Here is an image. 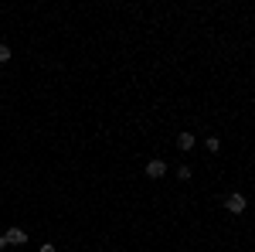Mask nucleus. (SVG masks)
Instances as JSON below:
<instances>
[{"mask_svg": "<svg viewBox=\"0 0 255 252\" xmlns=\"http://www.w3.org/2000/svg\"><path fill=\"white\" fill-rule=\"evenodd\" d=\"M225 208L232 215H242L245 208H249V201H245V194H228V201H225Z\"/></svg>", "mask_w": 255, "mask_h": 252, "instance_id": "nucleus-1", "label": "nucleus"}, {"mask_svg": "<svg viewBox=\"0 0 255 252\" xmlns=\"http://www.w3.org/2000/svg\"><path fill=\"white\" fill-rule=\"evenodd\" d=\"M167 174V164H163V160H150V164H146V177H163Z\"/></svg>", "mask_w": 255, "mask_h": 252, "instance_id": "nucleus-2", "label": "nucleus"}, {"mask_svg": "<svg viewBox=\"0 0 255 252\" xmlns=\"http://www.w3.org/2000/svg\"><path fill=\"white\" fill-rule=\"evenodd\" d=\"M24 239H27L24 229H7V235H3V242H7V246H20Z\"/></svg>", "mask_w": 255, "mask_h": 252, "instance_id": "nucleus-3", "label": "nucleus"}, {"mask_svg": "<svg viewBox=\"0 0 255 252\" xmlns=\"http://www.w3.org/2000/svg\"><path fill=\"white\" fill-rule=\"evenodd\" d=\"M194 143L197 140L191 133H177V147H180V150H194Z\"/></svg>", "mask_w": 255, "mask_h": 252, "instance_id": "nucleus-4", "label": "nucleus"}, {"mask_svg": "<svg viewBox=\"0 0 255 252\" xmlns=\"http://www.w3.org/2000/svg\"><path fill=\"white\" fill-rule=\"evenodd\" d=\"M204 147H208L211 154H218V150H221V140H218V136H208V140H204Z\"/></svg>", "mask_w": 255, "mask_h": 252, "instance_id": "nucleus-5", "label": "nucleus"}, {"mask_svg": "<svg viewBox=\"0 0 255 252\" xmlns=\"http://www.w3.org/2000/svg\"><path fill=\"white\" fill-rule=\"evenodd\" d=\"M177 177H180V181H191V164H180V167H177Z\"/></svg>", "mask_w": 255, "mask_h": 252, "instance_id": "nucleus-6", "label": "nucleus"}, {"mask_svg": "<svg viewBox=\"0 0 255 252\" xmlns=\"http://www.w3.org/2000/svg\"><path fill=\"white\" fill-rule=\"evenodd\" d=\"M3 61H10V48H7V44H0V65H3Z\"/></svg>", "mask_w": 255, "mask_h": 252, "instance_id": "nucleus-7", "label": "nucleus"}, {"mask_svg": "<svg viewBox=\"0 0 255 252\" xmlns=\"http://www.w3.org/2000/svg\"><path fill=\"white\" fill-rule=\"evenodd\" d=\"M41 252H55V246H41Z\"/></svg>", "mask_w": 255, "mask_h": 252, "instance_id": "nucleus-8", "label": "nucleus"}, {"mask_svg": "<svg viewBox=\"0 0 255 252\" xmlns=\"http://www.w3.org/2000/svg\"><path fill=\"white\" fill-rule=\"evenodd\" d=\"M3 246H7V242H3V235H0V252H3Z\"/></svg>", "mask_w": 255, "mask_h": 252, "instance_id": "nucleus-9", "label": "nucleus"}]
</instances>
